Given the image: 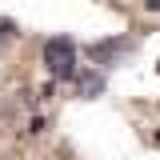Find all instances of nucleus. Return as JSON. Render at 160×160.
I'll return each mask as SVG.
<instances>
[{"label":"nucleus","instance_id":"1","mask_svg":"<svg viewBox=\"0 0 160 160\" xmlns=\"http://www.w3.org/2000/svg\"><path fill=\"white\" fill-rule=\"evenodd\" d=\"M44 68L52 72V80H72L76 76V44L68 36L44 40Z\"/></svg>","mask_w":160,"mask_h":160},{"label":"nucleus","instance_id":"2","mask_svg":"<svg viewBox=\"0 0 160 160\" xmlns=\"http://www.w3.org/2000/svg\"><path fill=\"white\" fill-rule=\"evenodd\" d=\"M136 48V40L132 36H112V40H96V44H88V56L96 60V64H112L120 60L124 52H132Z\"/></svg>","mask_w":160,"mask_h":160},{"label":"nucleus","instance_id":"3","mask_svg":"<svg viewBox=\"0 0 160 160\" xmlns=\"http://www.w3.org/2000/svg\"><path fill=\"white\" fill-rule=\"evenodd\" d=\"M76 88H80V96L84 100H92V96H100V92H104V76H100V68H88V72H80L76 68Z\"/></svg>","mask_w":160,"mask_h":160},{"label":"nucleus","instance_id":"4","mask_svg":"<svg viewBox=\"0 0 160 160\" xmlns=\"http://www.w3.org/2000/svg\"><path fill=\"white\" fill-rule=\"evenodd\" d=\"M12 40H16V20L0 16V52H4V44H12Z\"/></svg>","mask_w":160,"mask_h":160},{"label":"nucleus","instance_id":"5","mask_svg":"<svg viewBox=\"0 0 160 160\" xmlns=\"http://www.w3.org/2000/svg\"><path fill=\"white\" fill-rule=\"evenodd\" d=\"M144 8L148 12H160V0H144Z\"/></svg>","mask_w":160,"mask_h":160},{"label":"nucleus","instance_id":"6","mask_svg":"<svg viewBox=\"0 0 160 160\" xmlns=\"http://www.w3.org/2000/svg\"><path fill=\"white\" fill-rule=\"evenodd\" d=\"M156 72H160V60H156Z\"/></svg>","mask_w":160,"mask_h":160}]
</instances>
